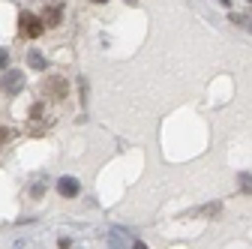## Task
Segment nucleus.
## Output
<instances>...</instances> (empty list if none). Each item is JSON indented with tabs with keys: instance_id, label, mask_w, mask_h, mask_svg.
Segmentation results:
<instances>
[{
	"instance_id": "nucleus-4",
	"label": "nucleus",
	"mask_w": 252,
	"mask_h": 249,
	"mask_svg": "<svg viewBox=\"0 0 252 249\" xmlns=\"http://www.w3.org/2000/svg\"><path fill=\"white\" fill-rule=\"evenodd\" d=\"M42 21H45V27H54V24L60 21V3H51V9L45 12V18H42Z\"/></svg>"
},
{
	"instance_id": "nucleus-10",
	"label": "nucleus",
	"mask_w": 252,
	"mask_h": 249,
	"mask_svg": "<svg viewBox=\"0 0 252 249\" xmlns=\"http://www.w3.org/2000/svg\"><path fill=\"white\" fill-rule=\"evenodd\" d=\"M249 3H252V0H249Z\"/></svg>"
},
{
	"instance_id": "nucleus-3",
	"label": "nucleus",
	"mask_w": 252,
	"mask_h": 249,
	"mask_svg": "<svg viewBox=\"0 0 252 249\" xmlns=\"http://www.w3.org/2000/svg\"><path fill=\"white\" fill-rule=\"evenodd\" d=\"M57 192H60L63 198H75V195L81 192V183H78L75 177H60V180H57Z\"/></svg>"
},
{
	"instance_id": "nucleus-2",
	"label": "nucleus",
	"mask_w": 252,
	"mask_h": 249,
	"mask_svg": "<svg viewBox=\"0 0 252 249\" xmlns=\"http://www.w3.org/2000/svg\"><path fill=\"white\" fill-rule=\"evenodd\" d=\"M0 87H3V93L15 96V93H21V87H24V75L18 69H12V72H6L3 78H0Z\"/></svg>"
},
{
	"instance_id": "nucleus-6",
	"label": "nucleus",
	"mask_w": 252,
	"mask_h": 249,
	"mask_svg": "<svg viewBox=\"0 0 252 249\" xmlns=\"http://www.w3.org/2000/svg\"><path fill=\"white\" fill-rule=\"evenodd\" d=\"M240 186H243L246 192H252V177L249 174H240Z\"/></svg>"
},
{
	"instance_id": "nucleus-7",
	"label": "nucleus",
	"mask_w": 252,
	"mask_h": 249,
	"mask_svg": "<svg viewBox=\"0 0 252 249\" xmlns=\"http://www.w3.org/2000/svg\"><path fill=\"white\" fill-rule=\"evenodd\" d=\"M6 63H9V54L0 48V69H6Z\"/></svg>"
},
{
	"instance_id": "nucleus-1",
	"label": "nucleus",
	"mask_w": 252,
	"mask_h": 249,
	"mask_svg": "<svg viewBox=\"0 0 252 249\" xmlns=\"http://www.w3.org/2000/svg\"><path fill=\"white\" fill-rule=\"evenodd\" d=\"M42 30H45V21L39 15H33V12H21L18 15V33L21 36L36 39V36H42Z\"/></svg>"
},
{
	"instance_id": "nucleus-5",
	"label": "nucleus",
	"mask_w": 252,
	"mask_h": 249,
	"mask_svg": "<svg viewBox=\"0 0 252 249\" xmlns=\"http://www.w3.org/2000/svg\"><path fill=\"white\" fill-rule=\"evenodd\" d=\"M27 63L33 66V69H45V57H42L39 51H30V54H27Z\"/></svg>"
},
{
	"instance_id": "nucleus-8",
	"label": "nucleus",
	"mask_w": 252,
	"mask_h": 249,
	"mask_svg": "<svg viewBox=\"0 0 252 249\" xmlns=\"http://www.w3.org/2000/svg\"><path fill=\"white\" fill-rule=\"evenodd\" d=\"M6 138H9V129H3V126H0V144H3Z\"/></svg>"
},
{
	"instance_id": "nucleus-9",
	"label": "nucleus",
	"mask_w": 252,
	"mask_h": 249,
	"mask_svg": "<svg viewBox=\"0 0 252 249\" xmlns=\"http://www.w3.org/2000/svg\"><path fill=\"white\" fill-rule=\"evenodd\" d=\"M93 3H108V0H93Z\"/></svg>"
}]
</instances>
